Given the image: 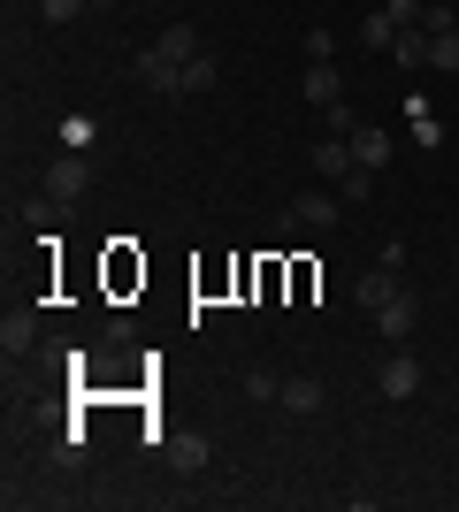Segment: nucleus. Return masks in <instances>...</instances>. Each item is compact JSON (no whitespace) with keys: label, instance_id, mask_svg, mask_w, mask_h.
<instances>
[{"label":"nucleus","instance_id":"nucleus-12","mask_svg":"<svg viewBox=\"0 0 459 512\" xmlns=\"http://www.w3.org/2000/svg\"><path fill=\"white\" fill-rule=\"evenodd\" d=\"M276 406L284 413H322V383H314V375H291V383L276 390Z\"/></svg>","mask_w":459,"mask_h":512},{"label":"nucleus","instance_id":"nucleus-18","mask_svg":"<svg viewBox=\"0 0 459 512\" xmlns=\"http://www.w3.org/2000/svg\"><path fill=\"white\" fill-rule=\"evenodd\" d=\"M322 130H329V138H352V130H360V115H352V100L322 107Z\"/></svg>","mask_w":459,"mask_h":512},{"label":"nucleus","instance_id":"nucleus-1","mask_svg":"<svg viewBox=\"0 0 459 512\" xmlns=\"http://www.w3.org/2000/svg\"><path fill=\"white\" fill-rule=\"evenodd\" d=\"M92 192V161L85 153H62L54 169H46V192H39V214H54V207H69V199H85Z\"/></svg>","mask_w":459,"mask_h":512},{"label":"nucleus","instance_id":"nucleus-7","mask_svg":"<svg viewBox=\"0 0 459 512\" xmlns=\"http://www.w3.org/2000/svg\"><path fill=\"white\" fill-rule=\"evenodd\" d=\"M299 92H306L314 107H337V100H345V77H337V62H306Z\"/></svg>","mask_w":459,"mask_h":512},{"label":"nucleus","instance_id":"nucleus-20","mask_svg":"<svg viewBox=\"0 0 459 512\" xmlns=\"http://www.w3.org/2000/svg\"><path fill=\"white\" fill-rule=\"evenodd\" d=\"M276 390H284V383H276V375H268V367H253V375H245V398H253V406H268V398H276Z\"/></svg>","mask_w":459,"mask_h":512},{"label":"nucleus","instance_id":"nucleus-26","mask_svg":"<svg viewBox=\"0 0 459 512\" xmlns=\"http://www.w3.org/2000/svg\"><path fill=\"white\" fill-rule=\"evenodd\" d=\"M77 8H85V0H39V16H46V23H69Z\"/></svg>","mask_w":459,"mask_h":512},{"label":"nucleus","instance_id":"nucleus-27","mask_svg":"<svg viewBox=\"0 0 459 512\" xmlns=\"http://www.w3.org/2000/svg\"><path fill=\"white\" fill-rule=\"evenodd\" d=\"M85 8H115V0H85Z\"/></svg>","mask_w":459,"mask_h":512},{"label":"nucleus","instance_id":"nucleus-23","mask_svg":"<svg viewBox=\"0 0 459 512\" xmlns=\"http://www.w3.org/2000/svg\"><path fill=\"white\" fill-rule=\"evenodd\" d=\"M62 146H69V153L92 146V115H69V123H62Z\"/></svg>","mask_w":459,"mask_h":512},{"label":"nucleus","instance_id":"nucleus-13","mask_svg":"<svg viewBox=\"0 0 459 512\" xmlns=\"http://www.w3.org/2000/svg\"><path fill=\"white\" fill-rule=\"evenodd\" d=\"M398 291H406V283H398V268H368V276H360V306H368V314H375V306H391Z\"/></svg>","mask_w":459,"mask_h":512},{"label":"nucleus","instance_id":"nucleus-15","mask_svg":"<svg viewBox=\"0 0 459 512\" xmlns=\"http://www.w3.org/2000/svg\"><path fill=\"white\" fill-rule=\"evenodd\" d=\"M391 39H398V23H391V8H375V16L360 23V46H368V54H391Z\"/></svg>","mask_w":459,"mask_h":512},{"label":"nucleus","instance_id":"nucleus-16","mask_svg":"<svg viewBox=\"0 0 459 512\" xmlns=\"http://www.w3.org/2000/svg\"><path fill=\"white\" fill-rule=\"evenodd\" d=\"M429 69H444V77H459V23H452V31H437V39H429Z\"/></svg>","mask_w":459,"mask_h":512},{"label":"nucleus","instance_id":"nucleus-8","mask_svg":"<svg viewBox=\"0 0 459 512\" xmlns=\"http://www.w3.org/2000/svg\"><path fill=\"white\" fill-rule=\"evenodd\" d=\"M352 161H360V169H391V130H375V123H360L352 130Z\"/></svg>","mask_w":459,"mask_h":512},{"label":"nucleus","instance_id":"nucleus-25","mask_svg":"<svg viewBox=\"0 0 459 512\" xmlns=\"http://www.w3.org/2000/svg\"><path fill=\"white\" fill-rule=\"evenodd\" d=\"M383 8H391V23H398V31H414V23H421V8H429V0H383Z\"/></svg>","mask_w":459,"mask_h":512},{"label":"nucleus","instance_id":"nucleus-22","mask_svg":"<svg viewBox=\"0 0 459 512\" xmlns=\"http://www.w3.org/2000/svg\"><path fill=\"white\" fill-rule=\"evenodd\" d=\"M406 115H414V146H437V138H444V123H429V107H406Z\"/></svg>","mask_w":459,"mask_h":512},{"label":"nucleus","instance_id":"nucleus-4","mask_svg":"<svg viewBox=\"0 0 459 512\" xmlns=\"http://www.w3.org/2000/svg\"><path fill=\"white\" fill-rule=\"evenodd\" d=\"M138 85L161 92V100H184V69H176L161 46H138Z\"/></svg>","mask_w":459,"mask_h":512},{"label":"nucleus","instance_id":"nucleus-11","mask_svg":"<svg viewBox=\"0 0 459 512\" xmlns=\"http://www.w3.org/2000/svg\"><path fill=\"white\" fill-rule=\"evenodd\" d=\"M153 46H161V54H169L176 69H184V62H199V54H207V46H199V31H192V23H169V31H161V39H153Z\"/></svg>","mask_w":459,"mask_h":512},{"label":"nucleus","instance_id":"nucleus-24","mask_svg":"<svg viewBox=\"0 0 459 512\" xmlns=\"http://www.w3.org/2000/svg\"><path fill=\"white\" fill-rule=\"evenodd\" d=\"M306 62H337V39H329L322 23H314V31H306Z\"/></svg>","mask_w":459,"mask_h":512},{"label":"nucleus","instance_id":"nucleus-3","mask_svg":"<svg viewBox=\"0 0 459 512\" xmlns=\"http://www.w3.org/2000/svg\"><path fill=\"white\" fill-rule=\"evenodd\" d=\"M375 383H383V398H391V406H406V398H421V360L406 352V344H398L391 360L375 367Z\"/></svg>","mask_w":459,"mask_h":512},{"label":"nucleus","instance_id":"nucleus-17","mask_svg":"<svg viewBox=\"0 0 459 512\" xmlns=\"http://www.w3.org/2000/svg\"><path fill=\"white\" fill-rule=\"evenodd\" d=\"M215 77H222V69L207 62V54H199V62H184V100H192V92H215Z\"/></svg>","mask_w":459,"mask_h":512},{"label":"nucleus","instance_id":"nucleus-21","mask_svg":"<svg viewBox=\"0 0 459 512\" xmlns=\"http://www.w3.org/2000/svg\"><path fill=\"white\" fill-rule=\"evenodd\" d=\"M368 192H375V176H368V169H352L345 184H337V199H345V207H360V199H368Z\"/></svg>","mask_w":459,"mask_h":512},{"label":"nucleus","instance_id":"nucleus-6","mask_svg":"<svg viewBox=\"0 0 459 512\" xmlns=\"http://www.w3.org/2000/svg\"><path fill=\"white\" fill-rule=\"evenodd\" d=\"M414 321H421L414 291H398L391 306H375V329H383V337H391V344H406V337H414Z\"/></svg>","mask_w":459,"mask_h":512},{"label":"nucleus","instance_id":"nucleus-14","mask_svg":"<svg viewBox=\"0 0 459 512\" xmlns=\"http://www.w3.org/2000/svg\"><path fill=\"white\" fill-rule=\"evenodd\" d=\"M391 62H406V69H429V31H421V23L391 39Z\"/></svg>","mask_w":459,"mask_h":512},{"label":"nucleus","instance_id":"nucleus-5","mask_svg":"<svg viewBox=\"0 0 459 512\" xmlns=\"http://www.w3.org/2000/svg\"><path fill=\"white\" fill-rule=\"evenodd\" d=\"M352 169H360V161H352V138H329V130H322V146H314V176H322V184H345Z\"/></svg>","mask_w":459,"mask_h":512},{"label":"nucleus","instance_id":"nucleus-9","mask_svg":"<svg viewBox=\"0 0 459 512\" xmlns=\"http://www.w3.org/2000/svg\"><path fill=\"white\" fill-rule=\"evenodd\" d=\"M31 344H39V314H31V306H16V314L0 321V352H8V360H23Z\"/></svg>","mask_w":459,"mask_h":512},{"label":"nucleus","instance_id":"nucleus-2","mask_svg":"<svg viewBox=\"0 0 459 512\" xmlns=\"http://www.w3.org/2000/svg\"><path fill=\"white\" fill-rule=\"evenodd\" d=\"M337 222H345V199H337V192H299L284 207V237L291 230H337Z\"/></svg>","mask_w":459,"mask_h":512},{"label":"nucleus","instance_id":"nucleus-10","mask_svg":"<svg viewBox=\"0 0 459 512\" xmlns=\"http://www.w3.org/2000/svg\"><path fill=\"white\" fill-rule=\"evenodd\" d=\"M207 459H215V444H207V436H192V428H176V436H169V467L192 474V467H207Z\"/></svg>","mask_w":459,"mask_h":512},{"label":"nucleus","instance_id":"nucleus-19","mask_svg":"<svg viewBox=\"0 0 459 512\" xmlns=\"http://www.w3.org/2000/svg\"><path fill=\"white\" fill-rule=\"evenodd\" d=\"M452 23H459L452 0H429V8H421V31H429V39H437V31H452Z\"/></svg>","mask_w":459,"mask_h":512}]
</instances>
